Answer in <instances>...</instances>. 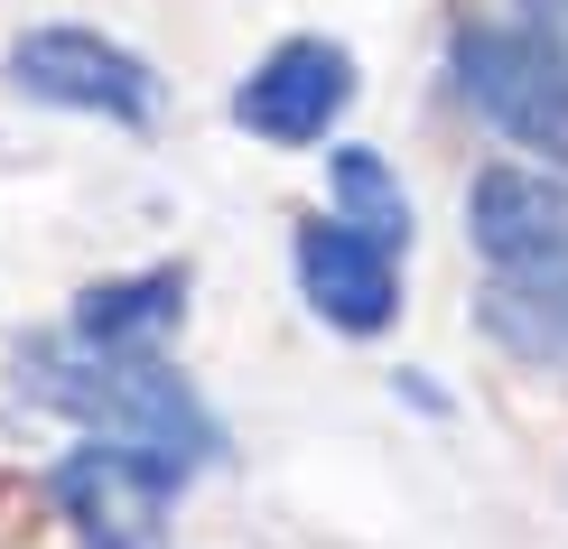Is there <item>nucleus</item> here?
<instances>
[{"instance_id":"f257e3e1","label":"nucleus","mask_w":568,"mask_h":549,"mask_svg":"<svg viewBox=\"0 0 568 549\" xmlns=\"http://www.w3.org/2000/svg\"><path fill=\"white\" fill-rule=\"evenodd\" d=\"M19 392L38 400V410L93 428V438L131 447V457H150L169 485L186 475L224 466V428L205 410L196 392H186V373H169L159 354H93V345H29L19 354Z\"/></svg>"},{"instance_id":"f03ea898","label":"nucleus","mask_w":568,"mask_h":549,"mask_svg":"<svg viewBox=\"0 0 568 549\" xmlns=\"http://www.w3.org/2000/svg\"><path fill=\"white\" fill-rule=\"evenodd\" d=\"M457 93L485 112V131H504L513 150H531L540 169L568 177V57L531 29H457Z\"/></svg>"},{"instance_id":"7ed1b4c3","label":"nucleus","mask_w":568,"mask_h":549,"mask_svg":"<svg viewBox=\"0 0 568 549\" xmlns=\"http://www.w3.org/2000/svg\"><path fill=\"white\" fill-rule=\"evenodd\" d=\"M10 84L29 93V103L93 112V122H122V131L159 122V75L131 57V47H112L93 29H29V38H10Z\"/></svg>"},{"instance_id":"20e7f679","label":"nucleus","mask_w":568,"mask_h":549,"mask_svg":"<svg viewBox=\"0 0 568 549\" xmlns=\"http://www.w3.org/2000/svg\"><path fill=\"white\" fill-rule=\"evenodd\" d=\"M169 494H178L169 475L112 438L57 457V475H47V504L75 531V549H169Z\"/></svg>"},{"instance_id":"39448f33","label":"nucleus","mask_w":568,"mask_h":549,"mask_svg":"<svg viewBox=\"0 0 568 549\" xmlns=\"http://www.w3.org/2000/svg\"><path fill=\"white\" fill-rule=\"evenodd\" d=\"M345 103H354V57L336 38H290V47H271V57L243 75L233 122H243L252 140H271V150H317Z\"/></svg>"},{"instance_id":"423d86ee","label":"nucleus","mask_w":568,"mask_h":549,"mask_svg":"<svg viewBox=\"0 0 568 549\" xmlns=\"http://www.w3.org/2000/svg\"><path fill=\"white\" fill-rule=\"evenodd\" d=\"M466 243L485 271H550L568 261V177L559 169H494L466 177Z\"/></svg>"},{"instance_id":"0eeeda50","label":"nucleus","mask_w":568,"mask_h":549,"mask_svg":"<svg viewBox=\"0 0 568 549\" xmlns=\"http://www.w3.org/2000/svg\"><path fill=\"white\" fill-rule=\"evenodd\" d=\"M298 289L336 336H383L400 317V252H383L373 233L326 214V224L298 233Z\"/></svg>"},{"instance_id":"6e6552de","label":"nucleus","mask_w":568,"mask_h":549,"mask_svg":"<svg viewBox=\"0 0 568 549\" xmlns=\"http://www.w3.org/2000/svg\"><path fill=\"white\" fill-rule=\"evenodd\" d=\"M178 326H186V271L178 261L93 279V289L75 298V345H93V354H159Z\"/></svg>"},{"instance_id":"1a4fd4ad","label":"nucleus","mask_w":568,"mask_h":549,"mask_svg":"<svg viewBox=\"0 0 568 549\" xmlns=\"http://www.w3.org/2000/svg\"><path fill=\"white\" fill-rule=\"evenodd\" d=\"M476 326L523 364H568V261L550 271H494L476 298Z\"/></svg>"},{"instance_id":"9d476101","label":"nucleus","mask_w":568,"mask_h":549,"mask_svg":"<svg viewBox=\"0 0 568 549\" xmlns=\"http://www.w3.org/2000/svg\"><path fill=\"white\" fill-rule=\"evenodd\" d=\"M326 205H336V224L373 233L383 252H410V196H400V177L383 169V150H336L326 159Z\"/></svg>"},{"instance_id":"9b49d317","label":"nucleus","mask_w":568,"mask_h":549,"mask_svg":"<svg viewBox=\"0 0 568 549\" xmlns=\"http://www.w3.org/2000/svg\"><path fill=\"white\" fill-rule=\"evenodd\" d=\"M523 29H531V38H550L559 57H568V0H523Z\"/></svg>"}]
</instances>
